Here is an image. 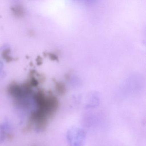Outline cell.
Listing matches in <instances>:
<instances>
[{"label": "cell", "instance_id": "cell-3", "mask_svg": "<svg viewBox=\"0 0 146 146\" xmlns=\"http://www.w3.org/2000/svg\"><path fill=\"white\" fill-rule=\"evenodd\" d=\"M55 90L58 94L64 95L66 93V87L65 84L64 82H55Z\"/></svg>", "mask_w": 146, "mask_h": 146}, {"label": "cell", "instance_id": "cell-4", "mask_svg": "<svg viewBox=\"0 0 146 146\" xmlns=\"http://www.w3.org/2000/svg\"><path fill=\"white\" fill-rule=\"evenodd\" d=\"M48 55L52 60L58 61V56L54 54L49 53L48 54Z\"/></svg>", "mask_w": 146, "mask_h": 146}, {"label": "cell", "instance_id": "cell-2", "mask_svg": "<svg viewBox=\"0 0 146 146\" xmlns=\"http://www.w3.org/2000/svg\"><path fill=\"white\" fill-rule=\"evenodd\" d=\"M66 139L69 146H83L86 139V134L79 127H71L66 133Z\"/></svg>", "mask_w": 146, "mask_h": 146}, {"label": "cell", "instance_id": "cell-1", "mask_svg": "<svg viewBox=\"0 0 146 146\" xmlns=\"http://www.w3.org/2000/svg\"><path fill=\"white\" fill-rule=\"evenodd\" d=\"M34 100L37 110L45 113L49 118L52 117L58 109V100L51 93L46 95L44 91L40 90L34 96Z\"/></svg>", "mask_w": 146, "mask_h": 146}]
</instances>
